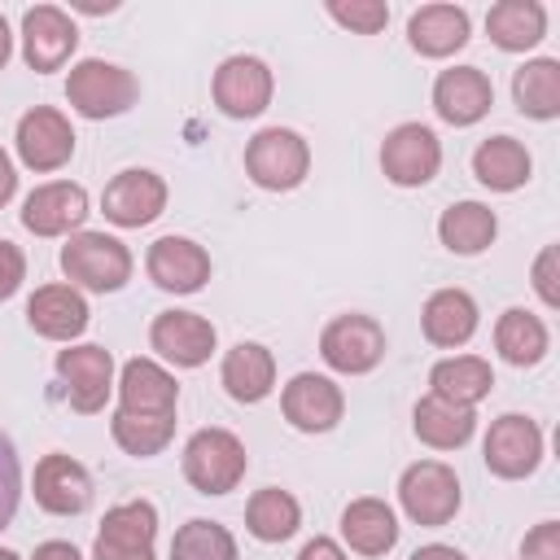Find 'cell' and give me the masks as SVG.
Listing matches in <instances>:
<instances>
[{
    "mask_svg": "<svg viewBox=\"0 0 560 560\" xmlns=\"http://www.w3.org/2000/svg\"><path fill=\"white\" fill-rule=\"evenodd\" d=\"M131 249L109 232H74L61 245V271L88 293H118L131 280Z\"/></svg>",
    "mask_w": 560,
    "mask_h": 560,
    "instance_id": "obj_1",
    "label": "cell"
},
{
    "mask_svg": "<svg viewBox=\"0 0 560 560\" xmlns=\"http://www.w3.org/2000/svg\"><path fill=\"white\" fill-rule=\"evenodd\" d=\"M249 468L245 442L232 429H197L184 442V477L197 494H228Z\"/></svg>",
    "mask_w": 560,
    "mask_h": 560,
    "instance_id": "obj_2",
    "label": "cell"
},
{
    "mask_svg": "<svg viewBox=\"0 0 560 560\" xmlns=\"http://www.w3.org/2000/svg\"><path fill=\"white\" fill-rule=\"evenodd\" d=\"M136 96H140L136 74L122 70V66H114V61L83 57L79 66H70L66 101L83 118H118V114H127L136 105Z\"/></svg>",
    "mask_w": 560,
    "mask_h": 560,
    "instance_id": "obj_3",
    "label": "cell"
},
{
    "mask_svg": "<svg viewBox=\"0 0 560 560\" xmlns=\"http://www.w3.org/2000/svg\"><path fill=\"white\" fill-rule=\"evenodd\" d=\"M311 171V144L293 127H262L245 144V175L267 192H289Z\"/></svg>",
    "mask_w": 560,
    "mask_h": 560,
    "instance_id": "obj_4",
    "label": "cell"
},
{
    "mask_svg": "<svg viewBox=\"0 0 560 560\" xmlns=\"http://www.w3.org/2000/svg\"><path fill=\"white\" fill-rule=\"evenodd\" d=\"M398 503L416 525H429V529L446 525L464 503L455 468L442 464V459H416L398 477Z\"/></svg>",
    "mask_w": 560,
    "mask_h": 560,
    "instance_id": "obj_5",
    "label": "cell"
},
{
    "mask_svg": "<svg viewBox=\"0 0 560 560\" xmlns=\"http://www.w3.org/2000/svg\"><path fill=\"white\" fill-rule=\"evenodd\" d=\"M319 354H324V363L332 372L363 376L385 359V328L372 315H359V311L337 315L319 332Z\"/></svg>",
    "mask_w": 560,
    "mask_h": 560,
    "instance_id": "obj_6",
    "label": "cell"
},
{
    "mask_svg": "<svg viewBox=\"0 0 560 560\" xmlns=\"http://www.w3.org/2000/svg\"><path fill=\"white\" fill-rule=\"evenodd\" d=\"M158 538V508L149 499L114 503L96 529L92 560H153Z\"/></svg>",
    "mask_w": 560,
    "mask_h": 560,
    "instance_id": "obj_7",
    "label": "cell"
},
{
    "mask_svg": "<svg viewBox=\"0 0 560 560\" xmlns=\"http://www.w3.org/2000/svg\"><path fill=\"white\" fill-rule=\"evenodd\" d=\"M442 166V140L424 122H398L381 144V171L398 188H420Z\"/></svg>",
    "mask_w": 560,
    "mask_h": 560,
    "instance_id": "obj_8",
    "label": "cell"
},
{
    "mask_svg": "<svg viewBox=\"0 0 560 560\" xmlns=\"http://www.w3.org/2000/svg\"><path fill=\"white\" fill-rule=\"evenodd\" d=\"M481 459H486V468H490L494 477L521 481V477H529V472L542 464V429H538L529 416L508 411V416H499V420L490 424L486 446H481Z\"/></svg>",
    "mask_w": 560,
    "mask_h": 560,
    "instance_id": "obj_9",
    "label": "cell"
},
{
    "mask_svg": "<svg viewBox=\"0 0 560 560\" xmlns=\"http://www.w3.org/2000/svg\"><path fill=\"white\" fill-rule=\"evenodd\" d=\"M214 105L228 114V118H258L267 105H271V92H276V79H271V66L262 57H249V52H236L228 57L219 70H214Z\"/></svg>",
    "mask_w": 560,
    "mask_h": 560,
    "instance_id": "obj_10",
    "label": "cell"
},
{
    "mask_svg": "<svg viewBox=\"0 0 560 560\" xmlns=\"http://www.w3.org/2000/svg\"><path fill=\"white\" fill-rule=\"evenodd\" d=\"M101 210L114 228H144L166 210V179L144 166L118 171L101 192Z\"/></svg>",
    "mask_w": 560,
    "mask_h": 560,
    "instance_id": "obj_11",
    "label": "cell"
},
{
    "mask_svg": "<svg viewBox=\"0 0 560 560\" xmlns=\"http://www.w3.org/2000/svg\"><path fill=\"white\" fill-rule=\"evenodd\" d=\"M13 144H18L22 166H31V171H57V166H66L70 153H74V127H70V118H66L61 109L35 105V109H26V114L18 118Z\"/></svg>",
    "mask_w": 560,
    "mask_h": 560,
    "instance_id": "obj_12",
    "label": "cell"
},
{
    "mask_svg": "<svg viewBox=\"0 0 560 560\" xmlns=\"http://www.w3.org/2000/svg\"><path fill=\"white\" fill-rule=\"evenodd\" d=\"M57 376L66 385L70 407L92 416L105 407V398L114 389V354L105 346H66V350H57Z\"/></svg>",
    "mask_w": 560,
    "mask_h": 560,
    "instance_id": "obj_13",
    "label": "cell"
},
{
    "mask_svg": "<svg viewBox=\"0 0 560 560\" xmlns=\"http://www.w3.org/2000/svg\"><path fill=\"white\" fill-rule=\"evenodd\" d=\"M74 44H79V26L70 22L66 9L35 4V9L22 13V57H26L31 70H39V74L61 70L70 61Z\"/></svg>",
    "mask_w": 560,
    "mask_h": 560,
    "instance_id": "obj_14",
    "label": "cell"
},
{
    "mask_svg": "<svg viewBox=\"0 0 560 560\" xmlns=\"http://www.w3.org/2000/svg\"><path fill=\"white\" fill-rule=\"evenodd\" d=\"M280 411L302 433H328V429H337V420L346 411V394L337 381H328L319 372H298L280 389Z\"/></svg>",
    "mask_w": 560,
    "mask_h": 560,
    "instance_id": "obj_15",
    "label": "cell"
},
{
    "mask_svg": "<svg viewBox=\"0 0 560 560\" xmlns=\"http://www.w3.org/2000/svg\"><path fill=\"white\" fill-rule=\"evenodd\" d=\"M149 346L175 363V368H201L214 346H219V332L206 315L197 311H162L153 324H149Z\"/></svg>",
    "mask_w": 560,
    "mask_h": 560,
    "instance_id": "obj_16",
    "label": "cell"
},
{
    "mask_svg": "<svg viewBox=\"0 0 560 560\" xmlns=\"http://www.w3.org/2000/svg\"><path fill=\"white\" fill-rule=\"evenodd\" d=\"M494 105V83L477 66H451L433 79V109L451 127H472L490 114Z\"/></svg>",
    "mask_w": 560,
    "mask_h": 560,
    "instance_id": "obj_17",
    "label": "cell"
},
{
    "mask_svg": "<svg viewBox=\"0 0 560 560\" xmlns=\"http://www.w3.org/2000/svg\"><path fill=\"white\" fill-rule=\"evenodd\" d=\"M144 271L166 293H197L210 280V254L188 236H158L144 254Z\"/></svg>",
    "mask_w": 560,
    "mask_h": 560,
    "instance_id": "obj_18",
    "label": "cell"
},
{
    "mask_svg": "<svg viewBox=\"0 0 560 560\" xmlns=\"http://www.w3.org/2000/svg\"><path fill=\"white\" fill-rule=\"evenodd\" d=\"M83 219H88V192H83V184H70V179L39 184L22 201V228L35 236H66Z\"/></svg>",
    "mask_w": 560,
    "mask_h": 560,
    "instance_id": "obj_19",
    "label": "cell"
},
{
    "mask_svg": "<svg viewBox=\"0 0 560 560\" xmlns=\"http://www.w3.org/2000/svg\"><path fill=\"white\" fill-rule=\"evenodd\" d=\"M35 503L52 516H79L92 503V477L79 459L52 451L35 464Z\"/></svg>",
    "mask_w": 560,
    "mask_h": 560,
    "instance_id": "obj_20",
    "label": "cell"
},
{
    "mask_svg": "<svg viewBox=\"0 0 560 560\" xmlns=\"http://www.w3.org/2000/svg\"><path fill=\"white\" fill-rule=\"evenodd\" d=\"M179 385L153 359H127L118 372V411L131 416H175Z\"/></svg>",
    "mask_w": 560,
    "mask_h": 560,
    "instance_id": "obj_21",
    "label": "cell"
},
{
    "mask_svg": "<svg viewBox=\"0 0 560 560\" xmlns=\"http://www.w3.org/2000/svg\"><path fill=\"white\" fill-rule=\"evenodd\" d=\"M26 324L48 341H74L88 328V302L74 284H39L26 302Z\"/></svg>",
    "mask_w": 560,
    "mask_h": 560,
    "instance_id": "obj_22",
    "label": "cell"
},
{
    "mask_svg": "<svg viewBox=\"0 0 560 560\" xmlns=\"http://www.w3.org/2000/svg\"><path fill=\"white\" fill-rule=\"evenodd\" d=\"M468 9L459 4H420L411 18H407V44L420 52V57H451L468 44Z\"/></svg>",
    "mask_w": 560,
    "mask_h": 560,
    "instance_id": "obj_23",
    "label": "cell"
},
{
    "mask_svg": "<svg viewBox=\"0 0 560 560\" xmlns=\"http://www.w3.org/2000/svg\"><path fill=\"white\" fill-rule=\"evenodd\" d=\"M477 315H481V311H477L472 293H464V289H438V293H429V302H424V311H420V328H424V337H429L433 346L455 350V346L472 341Z\"/></svg>",
    "mask_w": 560,
    "mask_h": 560,
    "instance_id": "obj_24",
    "label": "cell"
},
{
    "mask_svg": "<svg viewBox=\"0 0 560 560\" xmlns=\"http://www.w3.org/2000/svg\"><path fill=\"white\" fill-rule=\"evenodd\" d=\"M219 376H223V389L236 402H262L276 389V354L262 341H236L223 354Z\"/></svg>",
    "mask_w": 560,
    "mask_h": 560,
    "instance_id": "obj_25",
    "label": "cell"
},
{
    "mask_svg": "<svg viewBox=\"0 0 560 560\" xmlns=\"http://www.w3.org/2000/svg\"><path fill=\"white\" fill-rule=\"evenodd\" d=\"M341 538L359 556H385L398 542V516H394V508L385 499L363 494V499L346 503V512H341Z\"/></svg>",
    "mask_w": 560,
    "mask_h": 560,
    "instance_id": "obj_26",
    "label": "cell"
},
{
    "mask_svg": "<svg viewBox=\"0 0 560 560\" xmlns=\"http://www.w3.org/2000/svg\"><path fill=\"white\" fill-rule=\"evenodd\" d=\"M429 385H433L429 394H433V398H442V402H455V407H477V402L490 394L494 372H490V363H486L481 354H451V359L433 363Z\"/></svg>",
    "mask_w": 560,
    "mask_h": 560,
    "instance_id": "obj_27",
    "label": "cell"
},
{
    "mask_svg": "<svg viewBox=\"0 0 560 560\" xmlns=\"http://www.w3.org/2000/svg\"><path fill=\"white\" fill-rule=\"evenodd\" d=\"M534 162H529V149L516 140V136H490L477 144L472 153V175L494 188V192H516L525 179H529Z\"/></svg>",
    "mask_w": 560,
    "mask_h": 560,
    "instance_id": "obj_28",
    "label": "cell"
},
{
    "mask_svg": "<svg viewBox=\"0 0 560 560\" xmlns=\"http://www.w3.org/2000/svg\"><path fill=\"white\" fill-rule=\"evenodd\" d=\"M494 350L512 363V368H534L547 359L551 350V337H547V324L525 311V306H508L494 324Z\"/></svg>",
    "mask_w": 560,
    "mask_h": 560,
    "instance_id": "obj_29",
    "label": "cell"
},
{
    "mask_svg": "<svg viewBox=\"0 0 560 560\" xmlns=\"http://www.w3.org/2000/svg\"><path fill=\"white\" fill-rule=\"evenodd\" d=\"M411 429H416V438H420L424 446H433V451H459V446L472 438L477 416H472V407H455V402H442V398L429 394V398L416 402Z\"/></svg>",
    "mask_w": 560,
    "mask_h": 560,
    "instance_id": "obj_30",
    "label": "cell"
},
{
    "mask_svg": "<svg viewBox=\"0 0 560 560\" xmlns=\"http://www.w3.org/2000/svg\"><path fill=\"white\" fill-rule=\"evenodd\" d=\"M486 31L503 52H525L547 35V9L538 0H499L486 13Z\"/></svg>",
    "mask_w": 560,
    "mask_h": 560,
    "instance_id": "obj_31",
    "label": "cell"
},
{
    "mask_svg": "<svg viewBox=\"0 0 560 560\" xmlns=\"http://www.w3.org/2000/svg\"><path fill=\"white\" fill-rule=\"evenodd\" d=\"M512 96H516V109L525 118H538V122L560 118V61L556 57L525 61L512 74Z\"/></svg>",
    "mask_w": 560,
    "mask_h": 560,
    "instance_id": "obj_32",
    "label": "cell"
},
{
    "mask_svg": "<svg viewBox=\"0 0 560 560\" xmlns=\"http://www.w3.org/2000/svg\"><path fill=\"white\" fill-rule=\"evenodd\" d=\"M494 232H499V219H494V210L481 206V201H455V206H446L442 219H438L442 245H446L451 254H464V258L490 249Z\"/></svg>",
    "mask_w": 560,
    "mask_h": 560,
    "instance_id": "obj_33",
    "label": "cell"
},
{
    "mask_svg": "<svg viewBox=\"0 0 560 560\" xmlns=\"http://www.w3.org/2000/svg\"><path fill=\"white\" fill-rule=\"evenodd\" d=\"M298 525H302V503L289 490L262 486V490L249 494V503H245V529L258 542H284V538L298 534Z\"/></svg>",
    "mask_w": 560,
    "mask_h": 560,
    "instance_id": "obj_34",
    "label": "cell"
},
{
    "mask_svg": "<svg viewBox=\"0 0 560 560\" xmlns=\"http://www.w3.org/2000/svg\"><path fill=\"white\" fill-rule=\"evenodd\" d=\"M109 433H114V442H118L127 455L149 459V455H158V451L171 446V438H175V416H131V411H114V416H109Z\"/></svg>",
    "mask_w": 560,
    "mask_h": 560,
    "instance_id": "obj_35",
    "label": "cell"
},
{
    "mask_svg": "<svg viewBox=\"0 0 560 560\" xmlns=\"http://www.w3.org/2000/svg\"><path fill=\"white\" fill-rule=\"evenodd\" d=\"M171 560H236V538L219 521H188L171 538Z\"/></svg>",
    "mask_w": 560,
    "mask_h": 560,
    "instance_id": "obj_36",
    "label": "cell"
},
{
    "mask_svg": "<svg viewBox=\"0 0 560 560\" xmlns=\"http://www.w3.org/2000/svg\"><path fill=\"white\" fill-rule=\"evenodd\" d=\"M328 18L337 26H346V31L376 35L389 22V4L385 0H328Z\"/></svg>",
    "mask_w": 560,
    "mask_h": 560,
    "instance_id": "obj_37",
    "label": "cell"
},
{
    "mask_svg": "<svg viewBox=\"0 0 560 560\" xmlns=\"http://www.w3.org/2000/svg\"><path fill=\"white\" fill-rule=\"evenodd\" d=\"M18 494H22L18 451H13V442L0 433V529L13 521V512H18Z\"/></svg>",
    "mask_w": 560,
    "mask_h": 560,
    "instance_id": "obj_38",
    "label": "cell"
},
{
    "mask_svg": "<svg viewBox=\"0 0 560 560\" xmlns=\"http://www.w3.org/2000/svg\"><path fill=\"white\" fill-rule=\"evenodd\" d=\"M521 560H560V521H538L521 542Z\"/></svg>",
    "mask_w": 560,
    "mask_h": 560,
    "instance_id": "obj_39",
    "label": "cell"
},
{
    "mask_svg": "<svg viewBox=\"0 0 560 560\" xmlns=\"http://www.w3.org/2000/svg\"><path fill=\"white\" fill-rule=\"evenodd\" d=\"M556 262H560V249L556 245H547L538 258H534V289H538V298H542V306H560V284H556Z\"/></svg>",
    "mask_w": 560,
    "mask_h": 560,
    "instance_id": "obj_40",
    "label": "cell"
},
{
    "mask_svg": "<svg viewBox=\"0 0 560 560\" xmlns=\"http://www.w3.org/2000/svg\"><path fill=\"white\" fill-rule=\"evenodd\" d=\"M22 280H26V254L0 236V302L13 298L22 289Z\"/></svg>",
    "mask_w": 560,
    "mask_h": 560,
    "instance_id": "obj_41",
    "label": "cell"
},
{
    "mask_svg": "<svg viewBox=\"0 0 560 560\" xmlns=\"http://www.w3.org/2000/svg\"><path fill=\"white\" fill-rule=\"evenodd\" d=\"M298 560H346V551L332 542V538H324V534H315L302 551H298Z\"/></svg>",
    "mask_w": 560,
    "mask_h": 560,
    "instance_id": "obj_42",
    "label": "cell"
},
{
    "mask_svg": "<svg viewBox=\"0 0 560 560\" xmlns=\"http://www.w3.org/2000/svg\"><path fill=\"white\" fill-rule=\"evenodd\" d=\"M31 560H83V556H79V547H74V542L48 538V542H39V547H35V556H31Z\"/></svg>",
    "mask_w": 560,
    "mask_h": 560,
    "instance_id": "obj_43",
    "label": "cell"
},
{
    "mask_svg": "<svg viewBox=\"0 0 560 560\" xmlns=\"http://www.w3.org/2000/svg\"><path fill=\"white\" fill-rule=\"evenodd\" d=\"M13 192H18V171H13V162H9V153L0 149V210L13 201Z\"/></svg>",
    "mask_w": 560,
    "mask_h": 560,
    "instance_id": "obj_44",
    "label": "cell"
},
{
    "mask_svg": "<svg viewBox=\"0 0 560 560\" xmlns=\"http://www.w3.org/2000/svg\"><path fill=\"white\" fill-rule=\"evenodd\" d=\"M411 560H468V556L455 551V547H446V542H429V547H416Z\"/></svg>",
    "mask_w": 560,
    "mask_h": 560,
    "instance_id": "obj_45",
    "label": "cell"
},
{
    "mask_svg": "<svg viewBox=\"0 0 560 560\" xmlns=\"http://www.w3.org/2000/svg\"><path fill=\"white\" fill-rule=\"evenodd\" d=\"M9 52H13V35H9V22L0 18V70H4V61H9Z\"/></svg>",
    "mask_w": 560,
    "mask_h": 560,
    "instance_id": "obj_46",
    "label": "cell"
},
{
    "mask_svg": "<svg viewBox=\"0 0 560 560\" xmlns=\"http://www.w3.org/2000/svg\"><path fill=\"white\" fill-rule=\"evenodd\" d=\"M0 560H22L18 551H9V547H0Z\"/></svg>",
    "mask_w": 560,
    "mask_h": 560,
    "instance_id": "obj_47",
    "label": "cell"
}]
</instances>
